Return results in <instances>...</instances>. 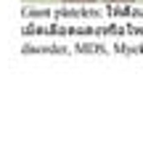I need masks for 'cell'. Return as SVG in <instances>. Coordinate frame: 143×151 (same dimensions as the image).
I'll list each match as a JSON object with an SVG mask.
<instances>
[{
    "instance_id": "6da1fadb",
    "label": "cell",
    "mask_w": 143,
    "mask_h": 151,
    "mask_svg": "<svg viewBox=\"0 0 143 151\" xmlns=\"http://www.w3.org/2000/svg\"><path fill=\"white\" fill-rule=\"evenodd\" d=\"M64 3H93V0H64Z\"/></svg>"
},
{
    "instance_id": "7a4b0ae2",
    "label": "cell",
    "mask_w": 143,
    "mask_h": 151,
    "mask_svg": "<svg viewBox=\"0 0 143 151\" xmlns=\"http://www.w3.org/2000/svg\"><path fill=\"white\" fill-rule=\"evenodd\" d=\"M109 3H133V0H109Z\"/></svg>"
}]
</instances>
